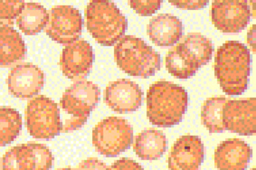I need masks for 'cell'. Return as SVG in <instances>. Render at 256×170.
Listing matches in <instances>:
<instances>
[{
  "instance_id": "6da1fadb",
  "label": "cell",
  "mask_w": 256,
  "mask_h": 170,
  "mask_svg": "<svg viewBox=\"0 0 256 170\" xmlns=\"http://www.w3.org/2000/svg\"><path fill=\"white\" fill-rule=\"evenodd\" d=\"M251 72L249 49L238 41H228L214 58V74L224 92L240 95L247 90Z\"/></svg>"
},
{
  "instance_id": "7a4b0ae2",
  "label": "cell",
  "mask_w": 256,
  "mask_h": 170,
  "mask_svg": "<svg viewBox=\"0 0 256 170\" xmlns=\"http://www.w3.org/2000/svg\"><path fill=\"white\" fill-rule=\"evenodd\" d=\"M188 105L186 90L170 82H156L148 92V118L158 127L170 128L180 123Z\"/></svg>"
},
{
  "instance_id": "3957f363",
  "label": "cell",
  "mask_w": 256,
  "mask_h": 170,
  "mask_svg": "<svg viewBox=\"0 0 256 170\" xmlns=\"http://www.w3.org/2000/svg\"><path fill=\"white\" fill-rule=\"evenodd\" d=\"M86 26L100 46H112L128 29V21L110 0H90L86 10Z\"/></svg>"
},
{
  "instance_id": "277c9868",
  "label": "cell",
  "mask_w": 256,
  "mask_h": 170,
  "mask_svg": "<svg viewBox=\"0 0 256 170\" xmlns=\"http://www.w3.org/2000/svg\"><path fill=\"white\" fill-rule=\"evenodd\" d=\"M117 66L127 74L148 78L160 70L162 58L140 38L125 36L114 48Z\"/></svg>"
},
{
  "instance_id": "5b68a950",
  "label": "cell",
  "mask_w": 256,
  "mask_h": 170,
  "mask_svg": "<svg viewBox=\"0 0 256 170\" xmlns=\"http://www.w3.org/2000/svg\"><path fill=\"white\" fill-rule=\"evenodd\" d=\"M98 85L86 80H76L62 94L60 106L70 118L62 124V132L69 133L86 124L90 112L100 102Z\"/></svg>"
},
{
  "instance_id": "8992f818",
  "label": "cell",
  "mask_w": 256,
  "mask_h": 170,
  "mask_svg": "<svg viewBox=\"0 0 256 170\" xmlns=\"http://www.w3.org/2000/svg\"><path fill=\"white\" fill-rule=\"evenodd\" d=\"M24 120L34 138L51 140L62 132V122L57 104L46 96L39 95L24 110Z\"/></svg>"
},
{
  "instance_id": "52a82bcc",
  "label": "cell",
  "mask_w": 256,
  "mask_h": 170,
  "mask_svg": "<svg viewBox=\"0 0 256 170\" xmlns=\"http://www.w3.org/2000/svg\"><path fill=\"white\" fill-rule=\"evenodd\" d=\"M132 142V127L124 118L108 117L92 130V144L96 152L108 158L117 156L127 150Z\"/></svg>"
},
{
  "instance_id": "ba28073f",
  "label": "cell",
  "mask_w": 256,
  "mask_h": 170,
  "mask_svg": "<svg viewBox=\"0 0 256 170\" xmlns=\"http://www.w3.org/2000/svg\"><path fill=\"white\" fill-rule=\"evenodd\" d=\"M52 152L43 144L28 143L6 152L0 166L4 170H46L52 168Z\"/></svg>"
},
{
  "instance_id": "9c48e42d",
  "label": "cell",
  "mask_w": 256,
  "mask_h": 170,
  "mask_svg": "<svg viewBox=\"0 0 256 170\" xmlns=\"http://www.w3.org/2000/svg\"><path fill=\"white\" fill-rule=\"evenodd\" d=\"M82 26L84 21L79 10L72 6H56L48 14L44 31L54 41L68 44L81 36Z\"/></svg>"
},
{
  "instance_id": "30bf717a",
  "label": "cell",
  "mask_w": 256,
  "mask_h": 170,
  "mask_svg": "<svg viewBox=\"0 0 256 170\" xmlns=\"http://www.w3.org/2000/svg\"><path fill=\"white\" fill-rule=\"evenodd\" d=\"M249 0H214L210 16L214 26L223 33H239L251 18Z\"/></svg>"
},
{
  "instance_id": "8fae6325",
  "label": "cell",
  "mask_w": 256,
  "mask_h": 170,
  "mask_svg": "<svg viewBox=\"0 0 256 170\" xmlns=\"http://www.w3.org/2000/svg\"><path fill=\"white\" fill-rule=\"evenodd\" d=\"M224 130L242 136H252L256 132V98L226 100L223 108Z\"/></svg>"
},
{
  "instance_id": "7c38bea8",
  "label": "cell",
  "mask_w": 256,
  "mask_h": 170,
  "mask_svg": "<svg viewBox=\"0 0 256 170\" xmlns=\"http://www.w3.org/2000/svg\"><path fill=\"white\" fill-rule=\"evenodd\" d=\"M94 52L86 40H76L62 49L60 67L62 74L71 80H82L90 74Z\"/></svg>"
},
{
  "instance_id": "4fadbf2b",
  "label": "cell",
  "mask_w": 256,
  "mask_h": 170,
  "mask_svg": "<svg viewBox=\"0 0 256 170\" xmlns=\"http://www.w3.org/2000/svg\"><path fill=\"white\" fill-rule=\"evenodd\" d=\"M44 72L31 62H23L11 69L8 86L10 94L20 99H28L38 94L43 89Z\"/></svg>"
},
{
  "instance_id": "5bb4252c",
  "label": "cell",
  "mask_w": 256,
  "mask_h": 170,
  "mask_svg": "<svg viewBox=\"0 0 256 170\" xmlns=\"http://www.w3.org/2000/svg\"><path fill=\"white\" fill-rule=\"evenodd\" d=\"M140 87L132 80L120 79L110 82L105 90L104 100L110 109L118 114L136 112L142 102Z\"/></svg>"
},
{
  "instance_id": "9a60e30c",
  "label": "cell",
  "mask_w": 256,
  "mask_h": 170,
  "mask_svg": "<svg viewBox=\"0 0 256 170\" xmlns=\"http://www.w3.org/2000/svg\"><path fill=\"white\" fill-rule=\"evenodd\" d=\"M204 158V146L198 136L180 138L171 148L168 168L172 170H198Z\"/></svg>"
},
{
  "instance_id": "2e32d148",
  "label": "cell",
  "mask_w": 256,
  "mask_h": 170,
  "mask_svg": "<svg viewBox=\"0 0 256 170\" xmlns=\"http://www.w3.org/2000/svg\"><path fill=\"white\" fill-rule=\"evenodd\" d=\"M252 156V148L246 142L229 138L216 150L214 164L218 170H244L248 166Z\"/></svg>"
},
{
  "instance_id": "e0dca14e",
  "label": "cell",
  "mask_w": 256,
  "mask_h": 170,
  "mask_svg": "<svg viewBox=\"0 0 256 170\" xmlns=\"http://www.w3.org/2000/svg\"><path fill=\"white\" fill-rule=\"evenodd\" d=\"M147 32L150 40L158 46H172L182 38L183 24L172 14H158L150 21Z\"/></svg>"
},
{
  "instance_id": "ac0fdd59",
  "label": "cell",
  "mask_w": 256,
  "mask_h": 170,
  "mask_svg": "<svg viewBox=\"0 0 256 170\" xmlns=\"http://www.w3.org/2000/svg\"><path fill=\"white\" fill-rule=\"evenodd\" d=\"M176 48L198 69L208 64L214 52L212 42L208 38L198 33L188 34L181 40Z\"/></svg>"
},
{
  "instance_id": "d6986e66",
  "label": "cell",
  "mask_w": 256,
  "mask_h": 170,
  "mask_svg": "<svg viewBox=\"0 0 256 170\" xmlns=\"http://www.w3.org/2000/svg\"><path fill=\"white\" fill-rule=\"evenodd\" d=\"M26 56L24 40L13 26L0 28V66L10 67Z\"/></svg>"
},
{
  "instance_id": "ffe728a7",
  "label": "cell",
  "mask_w": 256,
  "mask_h": 170,
  "mask_svg": "<svg viewBox=\"0 0 256 170\" xmlns=\"http://www.w3.org/2000/svg\"><path fill=\"white\" fill-rule=\"evenodd\" d=\"M166 150V138L162 132L147 128L135 138L134 152L143 160H156Z\"/></svg>"
},
{
  "instance_id": "44dd1931",
  "label": "cell",
  "mask_w": 256,
  "mask_h": 170,
  "mask_svg": "<svg viewBox=\"0 0 256 170\" xmlns=\"http://www.w3.org/2000/svg\"><path fill=\"white\" fill-rule=\"evenodd\" d=\"M48 21L46 8L39 3H26L16 18V24L26 36H34L44 29Z\"/></svg>"
},
{
  "instance_id": "7402d4cb",
  "label": "cell",
  "mask_w": 256,
  "mask_h": 170,
  "mask_svg": "<svg viewBox=\"0 0 256 170\" xmlns=\"http://www.w3.org/2000/svg\"><path fill=\"white\" fill-rule=\"evenodd\" d=\"M22 130V117L11 107L0 108V146L10 145Z\"/></svg>"
},
{
  "instance_id": "603a6c76",
  "label": "cell",
  "mask_w": 256,
  "mask_h": 170,
  "mask_svg": "<svg viewBox=\"0 0 256 170\" xmlns=\"http://www.w3.org/2000/svg\"><path fill=\"white\" fill-rule=\"evenodd\" d=\"M226 100L224 97H214L204 102L201 110V120L209 132L221 133L224 130L223 108Z\"/></svg>"
},
{
  "instance_id": "cb8c5ba5",
  "label": "cell",
  "mask_w": 256,
  "mask_h": 170,
  "mask_svg": "<svg viewBox=\"0 0 256 170\" xmlns=\"http://www.w3.org/2000/svg\"><path fill=\"white\" fill-rule=\"evenodd\" d=\"M165 62L166 70L178 79H188L198 71V68L191 64L176 46L166 54Z\"/></svg>"
},
{
  "instance_id": "d4e9b609",
  "label": "cell",
  "mask_w": 256,
  "mask_h": 170,
  "mask_svg": "<svg viewBox=\"0 0 256 170\" xmlns=\"http://www.w3.org/2000/svg\"><path fill=\"white\" fill-rule=\"evenodd\" d=\"M24 4V0H0V28L13 26Z\"/></svg>"
},
{
  "instance_id": "484cf974",
  "label": "cell",
  "mask_w": 256,
  "mask_h": 170,
  "mask_svg": "<svg viewBox=\"0 0 256 170\" xmlns=\"http://www.w3.org/2000/svg\"><path fill=\"white\" fill-rule=\"evenodd\" d=\"M163 0H128V4L137 14L148 16L160 8Z\"/></svg>"
},
{
  "instance_id": "4316f807",
  "label": "cell",
  "mask_w": 256,
  "mask_h": 170,
  "mask_svg": "<svg viewBox=\"0 0 256 170\" xmlns=\"http://www.w3.org/2000/svg\"><path fill=\"white\" fill-rule=\"evenodd\" d=\"M170 4L181 10H198L204 8L209 0H168Z\"/></svg>"
},
{
  "instance_id": "83f0119b",
  "label": "cell",
  "mask_w": 256,
  "mask_h": 170,
  "mask_svg": "<svg viewBox=\"0 0 256 170\" xmlns=\"http://www.w3.org/2000/svg\"><path fill=\"white\" fill-rule=\"evenodd\" d=\"M110 170H142V168L136 163L135 161L130 160L128 158H122L115 162Z\"/></svg>"
},
{
  "instance_id": "f1b7e54d",
  "label": "cell",
  "mask_w": 256,
  "mask_h": 170,
  "mask_svg": "<svg viewBox=\"0 0 256 170\" xmlns=\"http://www.w3.org/2000/svg\"><path fill=\"white\" fill-rule=\"evenodd\" d=\"M78 168L82 170H107V166L104 164L102 162L98 160L97 158H88L86 160L82 162L81 164L78 166Z\"/></svg>"
}]
</instances>
